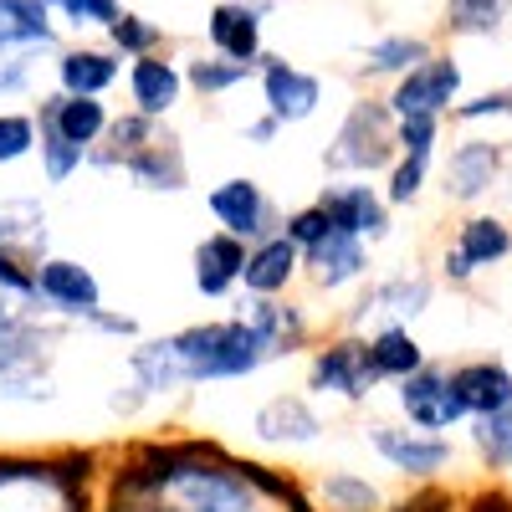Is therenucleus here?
I'll return each instance as SVG.
<instances>
[{
  "label": "nucleus",
  "mask_w": 512,
  "mask_h": 512,
  "mask_svg": "<svg viewBox=\"0 0 512 512\" xmlns=\"http://www.w3.org/2000/svg\"><path fill=\"white\" fill-rule=\"evenodd\" d=\"M103 512H313V502L216 441H139L108 472Z\"/></svg>",
  "instance_id": "obj_1"
},
{
  "label": "nucleus",
  "mask_w": 512,
  "mask_h": 512,
  "mask_svg": "<svg viewBox=\"0 0 512 512\" xmlns=\"http://www.w3.org/2000/svg\"><path fill=\"white\" fill-rule=\"evenodd\" d=\"M159 344H164V359L180 379V390H195V384H236V379H251L282 359L246 318L185 323L175 333H159Z\"/></svg>",
  "instance_id": "obj_2"
},
{
  "label": "nucleus",
  "mask_w": 512,
  "mask_h": 512,
  "mask_svg": "<svg viewBox=\"0 0 512 512\" xmlns=\"http://www.w3.org/2000/svg\"><path fill=\"white\" fill-rule=\"evenodd\" d=\"M93 451H0V512H93Z\"/></svg>",
  "instance_id": "obj_3"
},
{
  "label": "nucleus",
  "mask_w": 512,
  "mask_h": 512,
  "mask_svg": "<svg viewBox=\"0 0 512 512\" xmlns=\"http://www.w3.org/2000/svg\"><path fill=\"white\" fill-rule=\"evenodd\" d=\"M108 149L88 154V164L98 169H123L128 185H139L149 195H180L190 185V164L175 134H164L159 118L144 113H128L118 123H108Z\"/></svg>",
  "instance_id": "obj_4"
},
{
  "label": "nucleus",
  "mask_w": 512,
  "mask_h": 512,
  "mask_svg": "<svg viewBox=\"0 0 512 512\" xmlns=\"http://www.w3.org/2000/svg\"><path fill=\"white\" fill-rule=\"evenodd\" d=\"M400 159V139H395V113L390 103H374V98H359L338 134L323 154V164L333 175H374V169H390Z\"/></svg>",
  "instance_id": "obj_5"
},
{
  "label": "nucleus",
  "mask_w": 512,
  "mask_h": 512,
  "mask_svg": "<svg viewBox=\"0 0 512 512\" xmlns=\"http://www.w3.org/2000/svg\"><path fill=\"white\" fill-rule=\"evenodd\" d=\"M36 313L67 318L77 328H88L103 313V282L88 262L77 256H41L36 262Z\"/></svg>",
  "instance_id": "obj_6"
},
{
  "label": "nucleus",
  "mask_w": 512,
  "mask_h": 512,
  "mask_svg": "<svg viewBox=\"0 0 512 512\" xmlns=\"http://www.w3.org/2000/svg\"><path fill=\"white\" fill-rule=\"evenodd\" d=\"M425 308H431V277H420V272H395V277H384V282H369L359 297H354V308L344 313V328L349 333H379V328H410Z\"/></svg>",
  "instance_id": "obj_7"
},
{
  "label": "nucleus",
  "mask_w": 512,
  "mask_h": 512,
  "mask_svg": "<svg viewBox=\"0 0 512 512\" xmlns=\"http://www.w3.org/2000/svg\"><path fill=\"white\" fill-rule=\"evenodd\" d=\"M308 390L328 395V400H344V405H364L379 390V374L369 364V344L359 333L328 338L323 349H313V359H308Z\"/></svg>",
  "instance_id": "obj_8"
},
{
  "label": "nucleus",
  "mask_w": 512,
  "mask_h": 512,
  "mask_svg": "<svg viewBox=\"0 0 512 512\" xmlns=\"http://www.w3.org/2000/svg\"><path fill=\"white\" fill-rule=\"evenodd\" d=\"M205 210L216 216V231H226V236H236V241H246V246H256V241H267V236L282 231L277 200L262 190V180H251V175L221 180L216 190L205 195Z\"/></svg>",
  "instance_id": "obj_9"
},
{
  "label": "nucleus",
  "mask_w": 512,
  "mask_h": 512,
  "mask_svg": "<svg viewBox=\"0 0 512 512\" xmlns=\"http://www.w3.org/2000/svg\"><path fill=\"white\" fill-rule=\"evenodd\" d=\"M364 441L400 477H436V472H446V466H451V441L446 436H431V431H415V425L374 420V425H364Z\"/></svg>",
  "instance_id": "obj_10"
},
{
  "label": "nucleus",
  "mask_w": 512,
  "mask_h": 512,
  "mask_svg": "<svg viewBox=\"0 0 512 512\" xmlns=\"http://www.w3.org/2000/svg\"><path fill=\"white\" fill-rule=\"evenodd\" d=\"M318 205L328 210L333 231H349L364 246L384 241V236H390V226H395L390 221V200H384L374 185H364V180H328L318 190Z\"/></svg>",
  "instance_id": "obj_11"
},
{
  "label": "nucleus",
  "mask_w": 512,
  "mask_h": 512,
  "mask_svg": "<svg viewBox=\"0 0 512 512\" xmlns=\"http://www.w3.org/2000/svg\"><path fill=\"white\" fill-rule=\"evenodd\" d=\"M395 405H400V415L415 425V431H431V436H441V431H451V425L466 420V410H461V400L451 390V374L436 369V364H425L410 379H400L395 384Z\"/></svg>",
  "instance_id": "obj_12"
},
{
  "label": "nucleus",
  "mask_w": 512,
  "mask_h": 512,
  "mask_svg": "<svg viewBox=\"0 0 512 512\" xmlns=\"http://www.w3.org/2000/svg\"><path fill=\"white\" fill-rule=\"evenodd\" d=\"M323 431H328V420L318 415V405L308 395H272L262 410L251 415V436H256V446H267V451L318 446Z\"/></svg>",
  "instance_id": "obj_13"
},
{
  "label": "nucleus",
  "mask_w": 512,
  "mask_h": 512,
  "mask_svg": "<svg viewBox=\"0 0 512 512\" xmlns=\"http://www.w3.org/2000/svg\"><path fill=\"white\" fill-rule=\"evenodd\" d=\"M461 93V67L451 57H425L400 77V88L390 93V113L400 118H441Z\"/></svg>",
  "instance_id": "obj_14"
},
{
  "label": "nucleus",
  "mask_w": 512,
  "mask_h": 512,
  "mask_svg": "<svg viewBox=\"0 0 512 512\" xmlns=\"http://www.w3.org/2000/svg\"><path fill=\"white\" fill-rule=\"evenodd\" d=\"M241 267H246V241L226 231H205L190 251V282L205 303H226L231 292H241Z\"/></svg>",
  "instance_id": "obj_15"
},
{
  "label": "nucleus",
  "mask_w": 512,
  "mask_h": 512,
  "mask_svg": "<svg viewBox=\"0 0 512 512\" xmlns=\"http://www.w3.org/2000/svg\"><path fill=\"white\" fill-rule=\"evenodd\" d=\"M303 277L318 292H344V287L369 277V246L349 231H328L323 241H313L303 251Z\"/></svg>",
  "instance_id": "obj_16"
},
{
  "label": "nucleus",
  "mask_w": 512,
  "mask_h": 512,
  "mask_svg": "<svg viewBox=\"0 0 512 512\" xmlns=\"http://www.w3.org/2000/svg\"><path fill=\"white\" fill-rule=\"evenodd\" d=\"M297 282H303V251H297L282 231L246 246V267H241L246 297H287Z\"/></svg>",
  "instance_id": "obj_17"
},
{
  "label": "nucleus",
  "mask_w": 512,
  "mask_h": 512,
  "mask_svg": "<svg viewBox=\"0 0 512 512\" xmlns=\"http://www.w3.org/2000/svg\"><path fill=\"white\" fill-rule=\"evenodd\" d=\"M512 256V231L497 221V216H472L456 226V241L446 246V277L451 282H466L477 277L482 267H497Z\"/></svg>",
  "instance_id": "obj_18"
},
{
  "label": "nucleus",
  "mask_w": 512,
  "mask_h": 512,
  "mask_svg": "<svg viewBox=\"0 0 512 512\" xmlns=\"http://www.w3.org/2000/svg\"><path fill=\"white\" fill-rule=\"evenodd\" d=\"M262 98H267V113L277 123H303L323 103V82L303 67L282 62V57H267L262 62Z\"/></svg>",
  "instance_id": "obj_19"
},
{
  "label": "nucleus",
  "mask_w": 512,
  "mask_h": 512,
  "mask_svg": "<svg viewBox=\"0 0 512 512\" xmlns=\"http://www.w3.org/2000/svg\"><path fill=\"white\" fill-rule=\"evenodd\" d=\"M236 318H246V323L262 333L282 359L303 349V344H308V333H313L308 308H303V303H292V297H241V303H236Z\"/></svg>",
  "instance_id": "obj_20"
},
{
  "label": "nucleus",
  "mask_w": 512,
  "mask_h": 512,
  "mask_svg": "<svg viewBox=\"0 0 512 512\" xmlns=\"http://www.w3.org/2000/svg\"><path fill=\"white\" fill-rule=\"evenodd\" d=\"M62 344V323H41L36 313H16L0 323V379L16 369H47Z\"/></svg>",
  "instance_id": "obj_21"
},
{
  "label": "nucleus",
  "mask_w": 512,
  "mask_h": 512,
  "mask_svg": "<svg viewBox=\"0 0 512 512\" xmlns=\"http://www.w3.org/2000/svg\"><path fill=\"white\" fill-rule=\"evenodd\" d=\"M205 31H210V47H216V57L246 62V67L262 62V11L246 6V0H221V6L210 11Z\"/></svg>",
  "instance_id": "obj_22"
},
{
  "label": "nucleus",
  "mask_w": 512,
  "mask_h": 512,
  "mask_svg": "<svg viewBox=\"0 0 512 512\" xmlns=\"http://www.w3.org/2000/svg\"><path fill=\"white\" fill-rule=\"evenodd\" d=\"M446 374H451V390H456L466 420L492 415V410H502L512 400V369L497 364V359H472V364H456Z\"/></svg>",
  "instance_id": "obj_23"
},
{
  "label": "nucleus",
  "mask_w": 512,
  "mask_h": 512,
  "mask_svg": "<svg viewBox=\"0 0 512 512\" xmlns=\"http://www.w3.org/2000/svg\"><path fill=\"white\" fill-rule=\"evenodd\" d=\"M185 93V72L175 62H164V57H134V67H128V98H134V113L144 118H164L169 108L180 103Z\"/></svg>",
  "instance_id": "obj_24"
},
{
  "label": "nucleus",
  "mask_w": 512,
  "mask_h": 512,
  "mask_svg": "<svg viewBox=\"0 0 512 512\" xmlns=\"http://www.w3.org/2000/svg\"><path fill=\"white\" fill-rule=\"evenodd\" d=\"M36 118H47L67 144L88 149V154H93V144L108 134V123H113V118H108V108H103L98 98H72V93H52V98H41Z\"/></svg>",
  "instance_id": "obj_25"
},
{
  "label": "nucleus",
  "mask_w": 512,
  "mask_h": 512,
  "mask_svg": "<svg viewBox=\"0 0 512 512\" xmlns=\"http://www.w3.org/2000/svg\"><path fill=\"white\" fill-rule=\"evenodd\" d=\"M497 175H502V149L472 139V144H461V149L446 159V195H456V200H482V195L497 185Z\"/></svg>",
  "instance_id": "obj_26"
},
{
  "label": "nucleus",
  "mask_w": 512,
  "mask_h": 512,
  "mask_svg": "<svg viewBox=\"0 0 512 512\" xmlns=\"http://www.w3.org/2000/svg\"><path fill=\"white\" fill-rule=\"evenodd\" d=\"M31 47H52L47 0H0V57H16Z\"/></svg>",
  "instance_id": "obj_27"
},
{
  "label": "nucleus",
  "mask_w": 512,
  "mask_h": 512,
  "mask_svg": "<svg viewBox=\"0 0 512 512\" xmlns=\"http://www.w3.org/2000/svg\"><path fill=\"white\" fill-rule=\"evenodd\" d=\"M364 344H369V364L379 374V384L390 379H410L415 369H425V349H420V338L410 328H379V333H364Z\"/></svg>",
  "instance_id": "obj_28"
},
{
  "label": "nucleus",
  "mask_w": 512,
  "mask_h": 512,
  "mask_svg": "<svg viewBox=\"0 0 512 512\" xmlns=\"http://www.w3.org/2000/svg\"><path fill=\"white\" fill-rule=\"evenodd\" d=\"M57 82H62V93H72V98H103L118 82V57L113 52H93V47L62 52Z\"/></svg>",
  "instance_id": "obj_29"
},
{
  "label": "nucleus",
  "mask_w": 512,
  "mask_h": 512,
  "mask_svg": "<svg viewBox=\"0 0 512 512\" xmlns=\"http://www.w3.org/2000/svg\"><path fill=\"white\" fill-rule=\"evenodd\" d=\"M47 205H41L36 195H11L0 200V246H21V251H36L47 256Z\"/></svg>",
  "instance_id": "obj_30"
},
{
  "label": "nucleus",
  "mask_w": 512,
  "mask_h": 512,
  "mask_svg": "<svg viewBox=\"0 0 512 512\" xmlns=\"http://www.w3.org/2000/svg\"><path fill=\"white\" fill-rule=\"evenodd\" d=\"M384 507V492L359 477V472H328L318 482V507L313 512H379Z\"/></svg>",
  "instance_id": "obj_31"
},
{
  "label": "nucleus",
  "mask_w": 512,
  "mask_h": 512,
  "mask_svg": "<svg viewBox=\"0 0 512 512\" xmlns=\"http://www.w3.org/2000/svg\"><path fill=\"white\" fill-rule=\"evenodd\" d=\"M36 262H41L36 251L0 246V297H6L16 313H36Z\"/></svg>",
  "instance_id": "obj_32"
},
{
  "label": "nucleus",
  "mask_w": 512,
  "mask_h": 512,
  "mask_svg": "<svg viewBox=\"0 0 512 512\" xmlns=\"http://www.w3.org/2000/svg\"><path fill=\"white\" fill-rule=\"evenodd\" d=\"M36 154H41V180L47 185H67L82 164H88V149L67 144L47 118H36Z\"/></svg>",
  "instance_id": "obj_33"
},
{
  "label": "nucleus",
  "mask_w": 512,
  "mask_h": 512,
  "mask_svg": "<svg viewBox=\"0 0 512 512\" xmlns=\"http://www.w3.org/2000/svg\"><path fill=\"white\" fill-rule=\"evenodd\" d=\"M472 446L482 451L487 466H497V472H502V466H512V400L502 410L472 420Z\"/></svg>",
  "instance_id": "obj_34"
},
{
  "label": "nucleus",
  "mask_w": 512,
  "mask_h": 512,
  "mask_svg": "<svg viewBox=\"0 0 512 512\" xmlns=\"http://www.w3.org/2000/svg\"><path fill=\"white\" fill-rule=\"evenodd\" d=\"M425 57H431V47H425L420 36H379V41L364 47V67L369 72H410Z\"/></svg>",
  "instance_id": "obj_35"
},
{
  "label": "nucleus",
  "mask_w": 512,
  "mask_h": 512,
  "mask_svg": "<svg viewBox=\"0 0 512 512\" xmlns=\"http://www.w3.org/2000/svg\"><path fill=\"white\" fill-rule=\"evenodd\" d=\"M256 67H246V62H226V57H195L190 67H185V82L195 93H205V98H221V93H231L236 82H246Z\"/></svg>",
  "instance_id": "obj_36"
},
{
  "label": "nucleus",
  "mask_w": 512,
  "mask_h": 512,
  "mask_svg": "<svg viewBox=\"0 0 512 512\" xmlns=\"http://www.w3.org/2000/svg\"><path fill=\"white\" fill-rule=\"evenodd\" d=\"M507 6H512V0H446V16L466 36H492L502 26Z\"/></svg>",
  "instance_id": "obj_37"
},
{
  "label": "nucleus",
  "mask_w": 512,
  "mask_h": 512,
  "mask_svg": "<svg viewBox=\"0 0 512 512\" xmlns=\"http://www.w3.org/2000/svg\"><path fill=\"white\" fill-rule=\"evenodd\" d=\"M57 400V379L47 369H16L0 379V405H52Z\"/></svg>",
  "instance_id": "obj_38"
},
{
  "label": "nucleus",
  "mask_w": 512,
  "mask_h": 512,
  "mask_svg": "<svg viewBox=\"0 0 512 512\" xmlns=\"http://www.w3.org/2000/svg\"><path fill=\"white\" fill-rule=\"evenodd\" d=\"M333 231V221H328V210L318 205V200H308V205H297V210H287L282 216V236L297 246V251H308L313 241H323Z\"/></svg>",
  "instance_id": "obj_39"
},
{
  "label": "nucleus",
  "mask_w": 512,
  "mask_h": 512,
  "mask_svg": "<svg viewBox=\"0 0 512 512\" xmlns=\"http://www.w3.org/2000/svg\"><path fill=\"white\" fill-rule=\"evenodd\" d=\"M108 36H113V47L128 52V57H149L159 47V26L144 21V16H134V11H118V21L108 26Z\"/></svg>",
  "instance_id": "obj_40"
},
{
  "label": "nucleus",
  "mask_w": 512,
  "mask_h": 512,
  "mask_svg": "<svg viewBox=\"0 0 512 512\" xmlns=\"http://www.w3.org/2000/svg\"><path fill=\"white\" fill-rule=\"evenodd\" d=\"M26 154H36V118L0 113V164H21Z\"/></svg>",
  "instance_id": "obj_41"
},
{
  "label": "nucleus",
  "mask_w": 512,
  "mask_h": 512,
  "mask_svg": "<svg viewBox=\"0 0 512 512\" xmlns=\"http://www.w3.org/2000/svg\"><path fill=\"white\" fill-rule=\"evenodd\" d=\"M436 134H441V118H400L395 123V139H400V154L405 159H425V164H431Z\"/></svg>",
  "instance_id": "obj_42"
},
{
  "label": "nucleus",
  "mask_w": 512,
  "mask_h": 512,
  "mask_svg": "<svg viewBox=\"0 0 512 512\" xmlns=\"http://www.w3.org/2000/svg\"><path fill=\"white\" fill-rule=\"evenodd\" d=\"M425 169H431V164H425V159H395V169H390V190H384V200H390V205H410L420 190H425Z\"/></svg>",
  "instance_id": "obj_43"
},
{
  "label": "nucleus",
  "mask_w": 512,
  "mask_h": 512,
  "mask_svg": "<svg viewBox=\"0 0 512 512\" xmlns=\"http://www.w3.org/2000/svg\"><path fill=\"white\" fill-rule=\"evenodd\" d=\"M47 11H62L77 26H113L118 21V0H47Z\"/></svg>",
  "instance_id": "obj_44"
},
{
  "label": "nucleus",
  "mask_w": 512,
  "mask_h": 512,
  "mask_svg": "<svg viewBox=\"0 0 512 512\" xmlns=\"http://www.w3.org/2000/svg\"><path fill=\"white\" fill-rule=\"evenodd\" d=\"M93 333H103V338H118V344H139V318H128V313H113V308H103L93 323H88Z\"/></svg>",
  "instance_id": "obj_45"
},
{
  "label": "nucleus",
  "mask_w": 512,
  "mask_h": 512,
  "mask_svg": "<svg viewBox=\"0 0 512 512\" xmlns=\"http://www.w3.org/2000/svg\"><path fill=\"white\" fill-rule=\"evenodd\" d=\"M26 82H31V57H26V52H16V57L0 62V98L26 93Z\"/></svg>",
  "instance_id": "obj_46"
},
{
  "label": "nucleus",
  "mask_w": 512,
  "mask_h": 512,
  "mask_svg": "<svg viewBox=\"0 0 512 512\" xmlns=\"http://www.w3.org/2000/svg\"><path fill=\"white\" fill-rule=\"evenodd\" d=\"M492 113H512V88L507 93H487L477 103H461L456 108V118H466V123H472V118H492Z\"/></svg>",
  "instance_id": "obj_47"
},
{
  "label": "nucleus",
  "mask_w": 512,
  "mask_h": 512,
  "mask_svg": "<svg viewBox=\"0 0 512 512\" xmlns=\"http://www.w3.org/2000/svg\"><path fill=\"white\" fill-rule=\"evenodd\" d=\"M277 134H282V123H277L272 113H267V118H251V123L241 128V139H246V144H256V149H267Z\"/></svg>",
  "instance_id": "obj_48"
},
{
  "label": "nucleus",
  "mask_w": 512,
  "mask_h": 512,
  "mask_svg": "<svg viewBox=\"0 0 512 512\" xmlns=\"http://www.w3.org/2000/svg\"><path fill=\"white\" fill-rule=\"evenodd\" d=\"M6 318H16V308L6 303V297H0V323H6Z\"/></svg>",
  "instance_id": "obj_49"
}]
</instances>
